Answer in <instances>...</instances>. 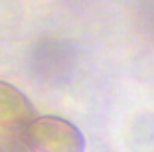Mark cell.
Here are the masks:
<instances>
[{"label":"cell","mask_w":154,"mask_h":152,"mask_svg":"<svg viewBox=\"0 0 154 152\" xmlns=\"http://www.w3.org/2000/svg\"><path fill=\"white\" fill-rule=\"evenodd\" d=\"M24 134L32 150L38 152H83L85 148L81 130L61 116H38Z\"/></svg>","instance_id":"cell-1"},{"label":"cell","mask_w":154,"mask_h":152,"mask_svg":"<svg viewBox=\"0 0 154 152\" xmlns=\"http://www.w3.org/2000/svg\"><path fill=\"white\" fill-rule=\"evenodd\" d=\"M36 119L32 103L20 89L0 81V126L6 130H26Z\"/></svg>","instance_id":"cell-2"},{"label":"cell","mask_w":154,"mask_h":152,"mask_svg":"<svg viewBox=\"0 0 154 152\" xmlns=\"http://www.w3.org/2000/svg\"><path fill=\"white\" fill-rule=\"evenodd\" d=\"M0 152H34L24 130L0 129Z\"/></svg>","instance_id":"cell-3"}]
</instances>
